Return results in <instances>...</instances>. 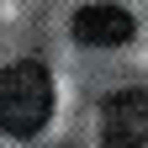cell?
<instances>
[{
	"mask_svg": "<svg viewBox=\"0 0 148 148\" xmlns=\"http://www.w3.org/2000/svg\"><path fill=\"white\" fill-rule=\"evenodd\" d=\"M132 32H138V21L122 5H79L74 11V42H85V48H122V42H132Z\"/></svg>",
	"mask_w": 148,
	"mask_h": 148,
	"instance_id": "obj_3",
	"label": "cell"
},
{
	"mask_svg": "<svg viewBox=\"0 0 148 148\" xmlns=\"http://www.w3.org/2000/svg\"><path fill=\"white\" fill-rule=\"evenodd\" d=\"M53 116V79L42 64H11L0 69V132L32 138Z\"/></svg>",
	"mask_w": 148,
	"mask_h": 148,
	"instance_id": "obj_1",
	"label": "cell"
},
{
	"mask_svg": "<svg viewBox=\"0 0 148 148\" xmlns=\"http://www.w3.org/2000/svg\"><path fill=\"white\" fill-rule=\"evenodd\" d=\"M101 148H148V90H116L101 106Z\"/></svg>",
	"mask_w": 148,
	"mask_h": 148,
	"instance_id": "obj_2",
	"label": "cell"
}]
</instances>
